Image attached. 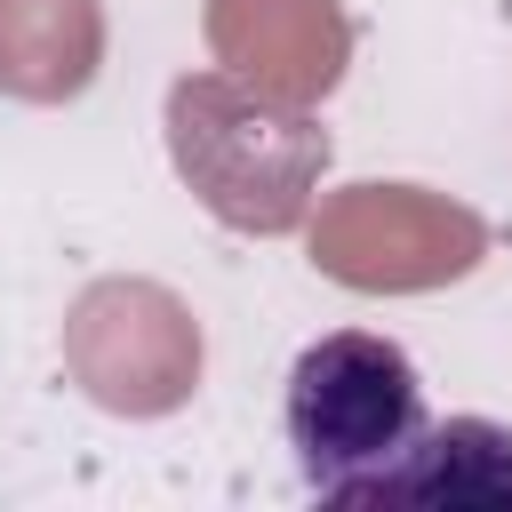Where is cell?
Segmentation results:
<instances>
[{"mask_svg": "<svg viewBox=\"0 0 512 512\" xmlns=\"http://www.w3.org/2000/svg\"><path fill=\"white\" fill-rule=\"evenodd\" d=\"M296 472L328 504H360L416 440H424V376L392 336L368 328H328L296 352L288 400H280Z\"/></svg>", "mask_w": 512, "mask_h": 512, "instance_id": "6da1fadb", "label": "cell"}, {"mask_svg": "<svg viewBox=\"0 0 512 512\" xmlns=\"http://www.w3.org/2000/svg\"><path fill=\"white\" fill-rule=\"evenodd\" d=\"M168 144H232V168L200 176V192H208L216 216H232L248 232H288L304 216V184L328 160V136L312 120H296V112H272L256 144L232 136V96H224L216 72L176 80V96H168Z\"/></svg>", "mask_w": 512, "mask_h": 512, "instance_id": "7a4b0ae2", "label": "cell"}, {"mask_svg": "<svg viewBox=\"0 0 512 512\" xmlns=\"http://www.w3.org/2000/svg\"><path fill=\"white\" fill-rule=\"evenodd\" d=\"M360 504H480V512H512V424H488V416L424 424V440Z\"/></svg>", "mask_w": 512, "mask_h": 512, "instance_id": "3957f363", "label": "cell"}]
</instances>
